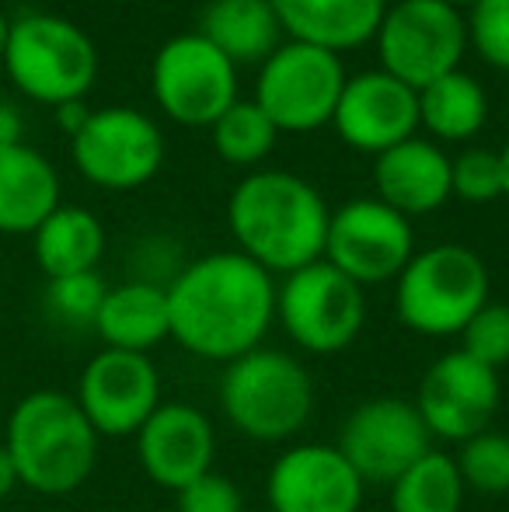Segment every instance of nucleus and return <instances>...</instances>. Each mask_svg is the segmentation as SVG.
Segmentation results:
<instances>
[{"label":"nucleus","mask_w":509,"mask_h":512,"mask_svg":"<svg viewBox=\"0 0 509 512\" xmlns=\"http://www.w3.org/2000/svg\"><path fill=\"white\" fill-rule=\"evenodd\" d=\"M171 342L206 363H234L276 321V279L241 251H213L168 283Z\"/></svg>","instance_id":"f257e3e1"},{"label":"nucleus","mask_w":509,"mask_h":512,"mask_svg":"<svg viewBox=\"0 0 509 512\" xmlns=\"http://www.w3.org/2000/svg\"><path fill=\"white\" fill-rule=\"evenodd\" d=\"M328 216L332 209L321 192L290 171H255L227 199V227L238 251L269 276H290L325 258Z\"/></svg>","instance_id":"f03ea898"},{"label":"nucleus","mask_w":509,"mask_h":512,"mask_svg":"<svg viewBox=\"0 0 509 512\" xmlns=\"http://www.w3.org/2000/svg\"><path fill=\"white\" fill-rule=\"evenodd\" d=\"M98 436L74 394L39 387L14 401L4 446L18 467L21 488L60 499L88 485L98 467Z\"/></svg>","instance_id":"7ed1b4c3"},{"label":"nucleus","mask_w":509,"mask_h":512,"mask_svg":"<svg viewBox=\"0 0 509 512\" xmlns=\"http://www.w3.org/2000/svg\"><path fill=\"white\" fill-rule=\"evenodd\" d=\"M220 408L252 443H290L311 422L314 380L297 356L258 345L224 366Z\"/></svg>","instance_id":"20e7f679"},{"label":"nucleus","mask_w":509,"mask_h":512,"mask_svg":"<svg viewBox=\"0 0 509 512\" xmlns=\"http://www.w3.org/2000/svg\"><path fill=\"white\" fill-rule=\"evenodd\" d=\"M489 304V269L464 244H433L415 251L394 279V310L408 331L454 338Z\"/></svg>","instance_id":"39448f33"},{"label":"nucleus","mask_w":509,"mask_h":512,"mask_svg":"<svg viewBox=\"0 0 509 512\" xmlns=\"http://www.w3.org/2000/svg\"><path fill=\"white\" fill-rule=\"evenodd\" d=\"M4 70L14 88L39 105L84 102L98 77V49L70 18L25 14L11 21Z\"/></svg>","instance_id":"423d86ee"},{"label":"nucleus","mask_w":509,"mask_h":512,"mask_svg":"<svg viewBox=\"0 0 509 512\" xmlns=\"http://www.w3.org/2000/svg\"><path fill=\"white\" fill-rule=\"evenodd\" d=\"M276 321L283 324L290 342L311 356L346 352L367 321L363 286L321 258L283 276L276 286Z\"/></svg>","instance_id":"0eeeda50"},{"label":"nucleus","mask_w":509,"mask_h":512,"mask_svg":"<svg viewBox=\"0 0 509 512\" xmlns=\"http://www.w3.org/2000/svg\"><path fill=\"white\" fill-rule=\"evenodd\" d=\"M381 70L412 91L461 70L468 49V25L461 11L443 0H398L384 11L374 35Z\"/></svg>","instance_id":"6e6552de"},{"label":"nucleus","mask_w":509,"mask_h":512,"mask_svg":"<svg viewBox=\"0 0 509 512\" xmlns=\"http://www.w3.org/2000/svg\"><path fill=\"white\" fill-rule=\"evenodd\" d=\"M346 88L342 56L307 42H283L255 81V105L279 133H314L328 126Z\"/></svg>","instance_id":"1a4fd4ad"},{"label":"nucleus","mask_w":509,"mask_h":512,"mask_svg":"<svg viewBox=\"0 0 509 512\" xmlns=\"http://www.w3.org/2000/svg\"><path fill=\"white\" fill-rule=\"evenodd\" d=\"M150 91L178 126H213L238 102V67L199 32H185L157 49Z\"/></svg>","instance_id":"9d476101"},{"label":"nucleus","mask_w":509,"mask_h":512,"mask_svg":"<svg viewBox=\"0 0 509 512\" xmlns=\"http://www.w3.org/2000/svg\"><path fill=\"white\" fill-rule=\"evenodd\" d=\"M70 157L91 185L133 192L147 185L164 164V136L150 115L126 105L98 108L81 133L70 136Z\"/></svg>","instance_id":"9b49d317"},{"label":"nucleus","mask_w":509,"mask_h":512,"mask_svg":"<svg viewBox=\"0 0 509 512\" xmlns=\"http://www.w3.org/2000/svg\"><path fill=\"white\" fill-rule=\"evenodd\" d=\"M412 255V223L381 199H353L328 216L325 262L356 286L394 283Z\"/></svg>","instance_id":"f8f14e48"},{"label":"nucleus","mask_w":509,"mask_h":512,"mask_svg":"<svg viewBox=\"0 0 509 512\" xmlns=\"http://www.w3.org/2000/svg\"><path fill=\"white\" fill-rule=\"evenodd\" d=\"M335 446L353 464L363 485H391L415 460L433 450V436H429L415 401L384 394V398H370L349 411Z\"/></svg>","instance_id":"ddd939ff"},{"label":"nucleus","mask_w":509,"mask_h":512,"mask_svg":"<svg viewBox=\"0 0 509 512\" xmlns=\"http://www.w3.org/2000/svg\"><path fill=\"white\" fill-rule=\"evenodd\" d=\"M503 401L499 370L478 363L475 356L454 349L443 352L419 380L415 408L426 422L429 436L461 446L464 439L492 429V418Z\"/></svg>","instance_id":"4468645a"},{"label":"nucleus","mask_w":509,"mask_h":512,"mask_svg":"<svg viewBox=\"0 0 509 512\" xmlns=\"http://www.w3.org/2000/svg\"><path fill=\"white\" fill-rule=\"evenodd\" d=\"M74 398L98 436L126 439L161 408V373L150 356L102 349L81 370Z\"/></svg>","instance_id":"2eb2a0df"},{"label":"nucleus","mask_w":509,"mask_h":512,"mask_svg":"<svg viewBox=\"0 0 509 512\" xmlns=\"http://www.w3.org/2000/svg\"><path fill=\"white\" fill-rule=\"evenodd\" d=\"M363 492L367 485L335 443L286 446L265 478L272 512H360Z\"/></svg>","instance_id":"dca6fc26"},{"label":"nucleus","mask_w":509,"mask_h":512,"mask_svg":"<svg viewBox=\"0 0 509 512\" xmlns=\"http://www.w3.org/2000/svg\"><path fill=\"white\" fill-rule=\"evenodd\" d=\"M332 126L339 140L363 154H384L419 129V91L384 70L346 77Z\"/></svg>","instance_id":"f3484780"},{"label":"nucleus","mask_w":509,"mask_h":512,"mask_svg":"<svg viewBox=\"0 0 509 512\" xmlns=\"http://www.w3.org/2000/svg\"><path fill=\"white\" fill-rule=\"evenodd\" d=\"M133 439L140 471L168 492H182L185 485L213 471L217 460L213 422L185 401H161V408L140 425Z\"/></svg>","instance_id":"a211bd4d"},{"label":"nucleus","mask_w":509,"mask_h":512,"mask_svg":"<svg viewBox=\"0 0 509 512\" xmlns=\"http://www.w3.org/2000/svg\"><path fill=\"white\" fill-rule=\"evenodd\" d=\"M374 185L377 199L408 220L436 213L454 196L450 192V157L436 143L412 136V140L377 154Z\"/></svg>","instance_id":"6ab92c4d"},{"label":"nucleus","mask_w":509,"mask_h":512,"mask_svg":"<svg viewBox=\"0 0 509 512\" xmlns=\"http://www.w3.org/2000/svg\"><path fill=\"white\" fill-rule=\"evenodd\" d=\"M272 11L290 42H307L342 56L374 39L387 0H272Z\"/></svg>","instance_id":"aec40b11"},{"label":"nucleus","mask_w":509,"mask_h":512,"mask_svg":"<svg viewBox=\"0 0 509 512\" xmlns=\"http://www.w3.org/2000/svg\"><path fill=\"white\" fill-rule=\"evenodd\" d=\"M95 335L105 342V349L150 356L157 345L171 338L168 290L143 279L109 286L95 317Z\"/></svg>","instance_id":"412c9836"},{"label":"nucleus","mask_w":509,"mask_h":512,"mask_svg":"<svg viewBox=\"0 0 509 512\" xmlns=\"http://www.w3.org/2000/svg\"><path fill=\"white\" fill-rule=\"evenodd\" d=\"M60 206V175L28 143L0 147V234H35Z\"/></svg>","instance_id":"4be33fe9"},{"label":"nucleus","mask_w":509,"mask_h":512,"mask_svg":"<svg viewBox=\"0 0 509 512\" xmlns=\"http://www.w3.org/2000/svg\"><path fill=\"white\" fill-rule=\"evenodd\" d=\"M35 265L46 279L98 272L105 255V227L84 206H56L32 234Z\"/></svg>","instance_id":"5701e85b"},{"label":"nucleus","mask_w":509,"mask_h":512,"mask_svg":"<svg viewBox=\"0 0 509 512\" xmlns=\"http://www.w3.org/2000/svg\"><path fill=\"white\" fill-rule=\"evenodd\" d=\"M199 35L213 42L234 67L265 63L283 46L272 0H210L199 14Z\"/></svg>","instance_id":"b1692460"},{"label":"nucleus","mask_w":509,"mask_h":512,"mask_svg":"<svg viewBox=\"0 0 509 512\" xmlns=\"http://www.w3.org/2000/svg\"><path fill=\"white\" fill-rule=\"evenodd\" d=\"M489 119L485 88L464 70L440 77L419 91V126H426L436 140L464 143Z\"/></svg>","instance_id":"393cba45"},{"label":"nucleus","mask_w":509,"mask_h":512,"mask_svg":"<svg viewBox=\"0 0 509 512\" xmlns=\"http://www.w3.org/2000/svg\"><path fill=\"white\" fill-rule=\"evenodd\" d=\"M387 492H391V512H461L468 488L450 453L429 450L398 481H391Z\"/></svg>","instance_id":"a878e982"},{"label":"nucleus","mask_w":509,"mask_h":512,"mask_svg":"<svg viewBox=\"0 0 509 512\" xmlns=\"http://www.w3.org/2000/svg\"><path fill=\"white\" fill-rule=\"evenodd\" d=\"M210 129H213V150L231 168H252V164L265 161L279 136V129L272 126L269 115L255 105V98L252 102H241L238 98Z\"/></svg>","instance_id":"bb28decb"},{"label":"nucleus","mask_w":509,"mask_h":512,"mask_svg":"<svg viewBox=\"0 0 509 512\" xmlns=\"http://www.w3.org/2000/svg\"><path fill=\"white\" fill-rule=\"evenodd\" d=\"M461 481L468 492L478 495H509V436L485 429L464 439L454 457Z\"/></svg>","instance_id":"cd10ccee"},{"label":"nucleus","mask_w":509,"mask_h":512,"mask_svg":"<svg viewBox=\"0 0 509 512\" xmlns=\"http://www.w3.org/2000/svg\"><path fill=\"white\" fill-rule=\"evenodd\" d=\"M105 293H109V286L98 272L46 279V310L63 328H95Z\"/></svg>","instance_id":"c85d7f7f"},{"label":"nucleus","mask_w":509,"mask_h":512,"mask_svg":"<svg viewBox=\"0 0 509 512\" xmlns=\"http://www.w3.org/2000/svg\"><path fill=\"white\" fill-rule=\"evenodd\" d=\"M450 192L464 203L503 199V157L499 150H464L450 157Z\"/></svg>","instance_id":"c756f323"},{"label":"nucleus","mask_w":509,"mask_h":512,"mask_svg":"<svg viewBox=\"0 0 509 512\" xmlns=\"http://www.w3.org/2000/svg\"><path fill=\"white\" fill-rule=\"evenodd\" d=\"M461 352L475 356L478 363L503 370L509 366V304H485L464 324L461 331Z\"/></svg>","instance_id":"7c9ffc66"},{"label":"nucleus","mask_w":509,"mask_h":512,"mask_svg":"<svg viewBox=\"0 0 509 512\" xmlns=\"http://www.w3.org/2000/svg\"><path fill=\"white\" fill-rule=\"evenodd\" d=\"M468 25V42L489 67L509 74V0H478Z\"/></svg>","instance_id":"2f4dec72"},{"label":"nucleus","mask_w":509,"mask_h":512,"mask_svg":"<svg viewBox=\"0 0 509 512\" xmlns=\"http://www.w3.org/2000/svg\"><path fill=\"white\" fill-rule=\"evenodd\" d=\"M178 512H245V495L227 474L206 471L182 492H175Z\"/></svg>","instance_id":"473e14b6"},{"label":"nucleus","mask_w":509,"mask_h":512,"mask_svg":"<svg viewBox=\"0 0 509 512\" xmlns=\"http://www.w3.org/2000/svg\"><path fill=\"white\" fill-rule=\"evenodd\" d=\"M91 108L84 102H67V105H56V122H60V129L67 136H77L81 133V126L88 122Z\"/></svg>","instance_id":"72a5a7b5"},{"label":"nucleus","mask_w":509,"mask_h":512,"mask_svg":"<svg viewBox=\"0 0 509 512\" xmlns=\"http://www.w3.org/2000/svg\"><path fill=\"white\" fill-rule=\"evenodd\" d=\"M21 143V115L14 105L0 102V147H14Z\"/></svg>","instance_id":"f704fd0d"},{"label":"nucleus","mask_w":509,"mask_h":512,"mask_svg":"<svg viewBox=\"0 0 509 512\" xmlns=\"http://www.w3.org/2000/svg\"><path fill=\"white\" fill-rule=\"evenodd\" d=\"M18 488H21V481H18V467H14L11 453H7L4 439H0V502L11 499V495L18 492Z\"/></svg>","instance_id":"c9c22d12"},{"label":"nucleus","mask_w":509,"mask_h":512,"mask_svg":"<svg viewBox=\"0 0 509 512\" xmlns=\"http://www.w3.org/2000/svg\"><path fill=\"white\" fill-rule=\"evenodd\" d=\"M7 35H11V21L0 11V63H4V49H7Z\"/></svg>","instance_id":"e433bc0d"},{"label":"nucleus","mask_w":509,"mask_h":512,"mask_svg":"<svg viewBox=\"0 0 509 512\" xmlns=\"http://www.w3.org/2000/svg\"><path fill=\"white\" fill-rule=\"evenodd\" d=\"M499 157H503V199H509V140H506V147L499 150Z\"/></svg>","instance_id":"4c0bfd02"},{"label":"nucleus","mask_w":509,"mask_h":512,"mask_svg":"<svg viewBox=\"0 0 509 512\" xmlns=\"http://www.w3.org/2000/svg\"><path fill=\"white\" fill-rule=\"evenodd\" d=\"M443 4H450V7H454V11H464V7H468V11H471V7H475L478 0H443Z\"/></svg>","instance_id":"58836bf2"}]
</instances>
